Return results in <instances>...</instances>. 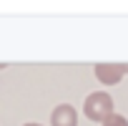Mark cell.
<instances>
[{
	"instance_id": "obj_1",
	"label": "cell",
	"mask_w": 128,
	"mask_h": 126,
	"mask_svg": "<svg viewBox=\"0 0 128 126\" xmlns=\"http://www.w3.org/2000/svg\"><path fill=\"white\" fill-rule=\"evenodd\" d=\"M83 111H86V116H88L90 121H100V123H103V121L113 113V98H110L106 91H96V93H90V96L86 98Z\"/></svg>"
},
{
	"instance_id": "obj_2",
	"label": "cell",
	"mask_w": 128,
	"mask_h": 126,
	"mask_svg": "<svg viewBox=\"0 0 128 126\" xmlns=\"http://www.w3.org/2000/svg\"><path fill=\"white\" fill-rule=\"evenodd\" d=\"M96 76H98V81L100 83H106V86H116V83H120L123 81V63H96Z\"/></svg>"
},
{
	"instance_id": "obj_3",
	"label": "cell",
	"mask_w": 128,
	"mask_h": 126,
	"mask_svg": "<svg viewBox=\"0 0 128 126\" xmlns=\"http://www.w3.org/2000/svg\"><path fill=\"white\" fill-rule=\"evenodd\" d=\"M50 126H78V111L70 103H58L50 113Z\"/></svg>"
},
{
	"instance_id": "obj_4",
	"label": "cell",
	"mask_w": 128,
	"mask_h": 126,
	"mask_svg": "<svg viewBox=\"0 0 128 126\" xmlns=\"http://www.w3.org/2000/svg\"><path fill=\"white\" fill-rule=\"evenodd\" d=\"M100 126H128V118H126V116H120V113H110Z\"/></svg>"
},
{
	"instance_id": "obj_5",
	"label": "cell",
	"mask_w": 128,
	"mask_h": 126,
	"mask_svg": "<svg viewBox=\"0 0 128 126\" xmlns=\"http://www.w3.org/2000/svg\"><path fill=\"white\" fill-rule=\"evenodd\" d=\"M123 73H128V63H123Z\"/></svg>"
},
{
	"instance_id": "obj_6",
	"label": "cell",
	"mask_w": 128,
	"mask_h": 126,
	"mask_svg": "<svg viewBox=\"0 0 128 126\" xmlns=\"http://www.w3.org/2000/svg\"><path fill=\"white\" fill-rule=\"evenodd\" d=\"M25 126H43V123H25Z\"/></svg>"
}]
</instances>
